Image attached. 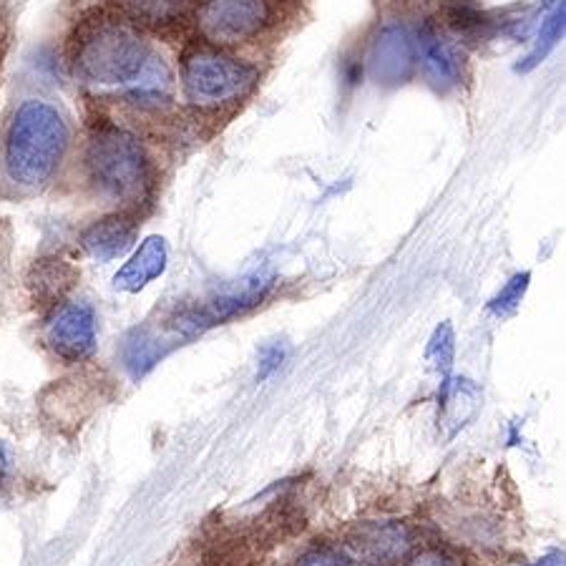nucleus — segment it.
I'll use <instances>...</instances> for the list:
<instances>
[{"instance_id": "obj_1", "label": "nucleus", "mask_w": 566, "mask_h": 566, "mask_svg": "<svg viewBox=\"0 0 566 566\" xmlns=\"http://www.w3.org/2000/svg\"><path fill=\"white\" fill-rule=\"evenodd\" d=\"M69 146L71 126L61 108L45 98H25L3 134L6 175L23 189H43L59 175Z\"/></svg>"}, {"instance_id": "obj_17", "label": "nucleus", "mask_w": 566, "mask_h": 566, "mask_svg": "<svg viewBox=\"0 0 566 566\" xmlns=\"http://www.w3.org/2000/svg\"><path fill=\"white\" fill-rule=\"evenodd\" d=\"M297 566H350V564L333 549H317V552H310L307 556H303Z\"/></svg>"}, {"instance_id": "obj_16", "label": "nucleus", "mask_w": 566, "mask_h": 566, "mask_svg": "<svg viewBox=\"0 0 566 566\" xmlns=\"http://www.w3.org/2000/svg\"><path fill=\"white\" fill-rule=\"evenodd\" d=\"M406 566H463V562L455 559V556L449 552L428 549L423 554H418L416 559H410Z\"/></svg>"}, {"instance_id": "obj_5", "label": "nucleus", "mask_w": 566, "mask_h": 566, "mask_svg": "<svg viewBox=\"0 0 566 566\" xmlns=\"http://www.w3.org/2000/svg\"><path fill=\"white\" fill-rule=\"evenodd\" d=\"M272 23V0H205L197 29L209 43L230 45L260 35Z\"/></svg>"}, {"instance_id": "obj_8", "label": "nucleus", "mask_w": 566, "mask_h": 566, "mask_svg": "<svg viewBox=\"0 0 566 566\" xmlns=\"http://www.w3.org/2000/svg\"><path fill=\"white\" fill-rule=\"evenodd\" d=\"M416 61L423 66L428 84L438 91H449L461 84L465 53L453 35L441 25L426 23L416 39Z\"/></svg>"}, {"instance_id": "obj_6", "label": "nucleus", "mask_w": 566, "mask_h": 566, "mask_svg": "<svg viewBox=\"0 0 566 566\" xmlns=\"http://www.w3.org/2000/svg\"><path fill=\"white\" fill-rule=\"evenodd\" d=\"M49 348L61 360L78 363L96 350V315L88 303H63L53 310L43 331Z\"/></svg>"}, {"instance_id": "obj_19", "label": "nucleus", "mask_w": 566, "mask_h": 566, "mask_svg": "<svg viewBox=\"0 0 566 566\" xmlns=\"http://www.w3.org/2000/svg\"><path fill=\"white\" fill-rule=\"evenodd\" d=\"M536 566H564V556L562 554H552V556H546L544 562H538Z\"/></svg>"}, {"instance_id": "obj_15", "label": "nucleus", "mask_w": 566, "mask_h": 566, "mask_svg": "<svg viewBox=\"0 0 566 566\" xmlns=\"http://www.w3.org/2000/svg\"><path fill=\"white\" fill-rule=\"evenodd\" d=\"M526 285H528V275H516L504 290H501V295L494 300V305H491V310H494L496 315L511 313V310H514L518 303H522Z\"/></svg>"}, {"instance_id": "obj_12", "label": "nucleus", "mask_w": 566, "mask_h": 566, "mask_svg": "<svg viewBox=\"0 0 566 566\" xmlns=\"http://www.w3.org/2000/svg\"><path fill=\"white\" fill-rule=\"evenodd\" d=\"M355 546L373 566H390L403 559L410 549V536L403 526L376 524L360 528Z\"/></svg>"}, {"instance_id": "obj_11", "label": "nucleus", "mask_w": 566, "mask_h": 566, "mask_svg": "<svg viewBox=\"0 0 566 566\" xmlns=\"http://www.w3.org/2000/svg\"><path fill=\"white\" fill-rule=\"evenodd\" d=\"M164 270H167V242H164V237L151 234L139 244L129 262L116 272L114 285L126 292H139L151 280H157Z\"/></svg>"}, {"instance_id": "obj_9", "label": "nucleus", "mask_w": 566, "mask_h": 566, "mask_svg": "<svg viewBox=\"0 0 566 566\" xmlns=\"http://www.w3.org/2000/svg\"><path fill=\"white\" fill-rule=\"evenodd\" d=\"M368 66L378 84H403L416 66V39L406 25H386L370 45Z\"/></svg>"}, {"instance_id": "obj_2", "label": "nucleus", "mask_w": 566, "mask_h": 566, "mask_svg": "<svg viewBox=\"0 0 566 566\" xmlns=\"http://www.w3.org/2000/svg\"><path fill=\"white\" fill-rule=\"evenodd\" d=\"M151 45L126 18L91 15L71 41V71L91 88L129 91L151 59Z\"/></svg>"}, {"instance_id": "obj_18", "label": "nucleus", "mask_w": 566, "mask_h": 566, "mask_svg": "<svg viewBox=\"0 0 566 566\" xmlns=\"http://www.w3.org/2000/svg\"><path fill=\"white\" fill-rule=\"evenodd\" d=\"M8 465H11V451H8V446L0 441V481H3Z\"/></svg>"}, {"instance_id": "obj_10", "label": "nucleus", "mask_w": 566, "mask_h": 566, "mask_svg": "<svg viewBox=\"0 0 566 566\" xmlns=\"http://www.w3.org/2000/svg\"><path fill=\"white\" fill-rule=\"evenodd\" d=\"M136 237V224L129 214H108L96 219L81 234V248L96 262H112L132 248Z\"/></svg>"}, {"instance_id": "obj_14", "label": "nucleus", "mask_w": 566, "mask_h": 566, "mask_svg": "<svg viewBox=\"0 0 566 566\" xmlns=\"http://www.w3.org/2000/svg\"><path fill=\"white\" fill-rule=\"evenodd\" d=\"M562 35H564V3L556 6L554 13L546 15V21L542 23V31H538L536 49L532 51V56L526 59V63H522V71L538 66V63L546 59V53L562 41Z\"/></svg>"}, {"instance_id": "obj_7", "label": "nucleus", "mask_w": 566, "mask_h": 566, "mask_svg": "<svg viewBox=\"0 0 566 566\" xmlns=\"http://www.w3.org/2000/svg\"><path fill=\"white\" fill-rule=\"evenodd\" d=\"M272 287V277L268 275H254L250 280L242 282L240 290L224 292V295L207 300L199 307H187L171 319V327L181 333H199L205 327H212L222 319H230L234 315L248 313L250 307H254L260 300L268 295V290Z\"/></svg>"}, {"instance_id": "obj_4", "label": "nucleus", "mask_w": 566, "mask_h": 566, "mask_svg": "<svg viewBox=\"0 0 566 566\" xmlns=\"http://www.w3.org/2000/svg\"><path fill=\"white\" fill-rule=\"evenodd\" d=\"M258 73L212 45H191L181 59V88L189 104L219 108L240 102L252 91Z\"/></svg>"}, {"instance_id": "obj_3", "label": "nucleus", "mask_w": 566, "mask_h": 566, "mask_svg": "<svg viewBox=\"0 0 566 566\" xmlns=\"http://www.w3.org/2000/svg\"><path fill=\"white\" fill-rule=\"evenodd\" d=\"M88 181L116 205H136L151 187V167L134 134L116 124H98L86 144Z\"/></svg>"}, {"instance_id": "obj_13", "label": "nucleus", "mask_w": 566, "mask_h": 566, "mask_svg": "<svg viewBox=\"0 0 566 566\" xmlns=\"http://www.w3.org/2000/svg\"><path fill=\"white\" fill-rule=\"evenodd\" d=\"M134 23L175 25L191 11V0H118Z\"/></svg>"}]
</instances>
